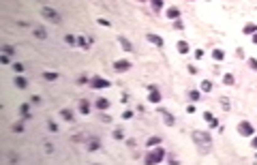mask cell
I'll return each instance as SVG.
<instances>
[{
	"label": "cell",
	"instance_id": "1",
	"mask_svg": "<svg viewBox=\"0 0 257 165\" xmlns=\"http://www.w3.org/2000/svg\"><path fill=\"white\" fill-rule=\"evenodd\" d=\"M238 133H240V135H244V137H253V135H255V129H253V124H251V122L240 120V122H238Z\"/></svg>",
	"mask_w": 257,
	"mask_h": 165
},
{
	"label": "cell",
	"instance_id": "2",
	"mask_svg": "<svg viewBox=\"0 0 257 165\" xmlns=\"http://www.w3.org/2000/svg\"><path fill=\"white\" fill-rule=\"evenodd\" d=\"M41 15H43L45 19H49V22L60 24V15H58V11H54V9H49V7H45V9L41 11Z\"/></svg>",
	"mask_w": 257,
	"mask_h": 165
},
{
	"label": "cell",
	"instance_id": "3",
	"mask_svg": "<svg viewBox=\"0 0 257 165\" xmlns=\"http://www.w3.org/2000/svg\"><path fill=\"white\" fill-rule=\"evenodd\" d=\"M163 157H165V150H163V148H157L154 152H150L146 157V163H161Z\"/></svg>",
	"mask_w": 257,
	"mask_h": 165
},
{
	"label": "cell",
	"instance_id": "4",
	"mask_svg": "<svg viewBox=\"0 0 257 165\" xmlns=\"http://www.w3.org/2000/svg\"><path fill=\"white\" fill-rule=\"evenodd\" d=\"M90 86H92V88H110L111 84L107 82V80H105V77H90Z\"/></svg>",
	"mask_w": 257,
	"mask_h": 165
},
{
	"label": "cell",
	"instance_id": "5",
	"mask_svg": "<svg viewBox=\"0 0 257 165\" xmlns=\"http://www.w3.org/2000/svg\"><path fill=\"white\" fill-rule=\"evenodd\" d=\"M99 148H101V140H99V137H88V141H86V150L94 152V150H99Z\"/></svg>",
	"mask_w": 257,
	"mask_h": 165
},
{
	"label": "cell",
	"instance_id": "6",
	"mask_svg": "<svg viewBox=\"0 0 257 165\" xmlns=\"http://www.w3.org/2000/svg\"><path fill=\"white\" fill-rule=\"evenodd\" d=\"M129 69H131V62H129V60H116V62H114V71H118V73L129 71Z\"/></svg>",
	"mask_w": 257,
	"mask_h": 165
},
{
	"label": "cell",
	"instance_id": "7",
	"mask_svg": "<svg viewBox=\"0 0 257 165\" xmlns=\"http://www.w3.org/2000/svg\"><path fill=\"white\" fill-rule=\"evenodd\" d=\"M146 88L150 90V96H148V101H150V103H159V101H161V94H159V90H157L154 86H146Z\"/></svg>",
	"mask_w": 257,
	"mask_h": 165
},
{
	"label": "cell",
	"instance_id": "8",
	"mask_svg": "<svg viewBox=\"0 0 257 165\" xmlns=\"http://www.w3.org/2000/svg\"><path fill=\"white\" fill-rule=\"evenodd\" d=\"M195 135V141L201 146V144H206V146H210V135H204V133H199V131H195L193 133Z\"/></svg>",
	"mask_w": 257,
	"mask_h": 165
},
{
	"label": "cell",
	"instance_id": "9",
	"mask_svg": "<svg viewBox=\"0 0 257 165\" xmlns=\"http://www.w3.org/2000/svg\"><path fill=\"white\" fill-rule=\"evenodd\" d=\"M167 17H169V19H178V17H180V9H178V7H169V9H167Z\"/></svg>",
	"mask_w": 257,
	"mask_h": 165
},
{
	"label": "cell",
	"instance_id": "10",
	"mask_svg": "<svg viewBox=\"0 0 257 165\" xmlns=\"http://www.w3.org/2000/svg\"><path fill=\"white\" fill-rule=\"evenodd\" d=\"M60 116L64 118L67 122H73V120H75V114L71 112V109H60Z\"/></svg>",
	"mask_w": 257,
	"mask_h": 165
},
{
	"label": "cell",
	"instance_id": "11",
	"mask_svg": "<svg viewBox=\"0 0 257 165\" xmlns=\"http://www.w3.org/2000/svg\"><path fill=\"white\" fill-rule=\"evenodd\" d=\"M28 103H22V107H19V114L24 116V120H30V112H28Z\"/></svg>",
	"mask_w": 257,
	"mask_h": 165
},
{
	"label": "cell",
	"instance_id": "12",
	"mask_svg": "<svg viewBox=\"0 0 257 165\" xmlns=\"http://www.w3.org/2000/svg\"><path fill=\"white\" fill-rule=\"evenodd\" d=\"M15 86H17L19 90H24L26 86H28V82H26V80L22 77V75H17V77H15Z\"/></svg>",
	"mask_w": 257,
	"mask_h": 165
},
{
	"label": "cell",
	"instance_id": "13",
	"mask_svg": "<svg viewBox=\"0 0 257 165\" xmlns=\"http://www.w3.org/2000/svg\"><path fill=\"white\" fill-rule=\"evenodd\" d=\"M94 105H97V109H101V112H103V109H107V107H110V101H107V99H99Z\"/></svg>",
	"mask_w": 257,
	"mask_h": 165
},
{
	"label": "cell",
	"instance_id": "14",
	"mask_svg": "<svg viewBox=\"0 0 257 165\" xmlns=\"http://www.w3.org/2000/svg\"><path fill=\"white\" fill-rule=\"evenodd\" d=\"M161 114L165 116V124H167V127H174V124H176V118L171 116V114H167V112H161Z\"/></svg>",
	"mask_w": 257,
	"mask_h": 165
},
{
	"label": "cell",
	"instance_id": "15",
	"mask_svg": "<svg viewBox=\"0 0 257 165\" xmlns=\"http://www.w3.org/2000/svg\"><path fill=\"white\" fill-rule=\"evenodd\" d=\"M178 52H180V54H189V43H186V41H178Z\"/></svg>",
	"mask_w": 257,
	"mask_h": 165
},
{
	"label": "cell",
	"instance_id": "16",
	"mask_svg": "<svg viewBox=\"0 0 257 165\" xmlns=\"http://www.w3.org/2000/svg\"><path fill=\"white\" fill-rule=\"evenodd\" d=\"M148 41H150V43H154V45H163V39H161V36H157V35H148Z\"/></svg>",
	"mask_w": 257,
	"mask_h": 165
},
{
	"label": "cell",
	"instance_id": "17",
	"mask_svg": "<svg viewBox=\"0 0 257 165\" xmlns=\"http://www.w3.org/2000/svg\"><path fill=\"white\" fill-rule=\"evenodd\" d=\"M118 41H120V45H122L124 49H126V52H133V45H131V43H129V41H126L124 36H118Z\"/></svg>",
	"mask_w": 257,
	"mask_h": 165
},
{
	"label": "cell",
	"instance_id": "18",
	"mask_svg": "<svg viewBox=\"0 0 257 165\" xmlns=\"http://www.w3.org/2000/svg\"><path fill=\"white\" fill-rule=\"evenodd\" d=\"M79 112H82V114H88V112H90V103H88V101H79Z\"/></svg>",
	"mask_w": 257,
	"mask_h": 165
},
{
	"label": "cell",
	"instance_id": "19",
	"mask_svg": "<svg viewBox=\"0 0 257 165\" xmlns=\"http://www.w3.org/2000/svg\"><path fill=\"white\" fill-rule=\"evenodd\" d=\"M257 32V26L255 24H246L244 26V35H255Z\"/></svg>",
	"mask_w": 257,
	"mask_h": 165
},
{
	"label": "cell",
	"instance_id": "20",
	"mask_svg": "<svg viewBox=\"0 0 257 165\" xmlns=\"http://www.w3.org/2000/svg\"><path fill=\"white\" fill-rule=\"evenodd\" d=\"M199 88H201V90H204V92H210V90H212V84H210L208 80H204V82L199 84Z\"/></svg>",
	"mask_w": 257,
	"mask_h": 165
},
{
	"label": "cell",
	"instance_id": "21",
	"mask_svg": "<svg viewBox=\"0 0 257 165\" xmlns=\"http://www.w3.org/2000/svg\"><path fill=\"white\" fill-rule=\"evenodd\" d=\"M35 36H37V39H41V41H43V39L47 36V32H45L43 28H35Z\"/></svg>",
	"mask_w": 257,
	"mask_h": 165
},
{
	"label": "cell",
	"instance_id": "22",
	"mask_svg": "<svg viewBox=\"0 0 257 165\" xmlns=\"http://www.w3.org/2000/svg\"><path fill=\"white\" fill-rule=\"evenodd\" d=\"M223 84H227V86H233V75L225 73V75H223Z\"/></svg>",
	"mask_w": 257,
	"mask_h": 165
},
{
	"label": "cell",
	"instance_id": "23",
	"mask_svg": "<svg viewBox=\"0 0 257 165\" xmlns=\"http://www.w3.org/2000/svg\"><path fill=\"white\" fill-rule=\"evenodd\" d=\"M43 77H45V80H47V82H56V80H58V75H56V73H43Z\"/></svg>",
	"mask_w": 257,
	"mask_h": 165
},
{
	"label": "cell",
	"instance_id": "24",
	"mask_svg": "<svg viewBox=\"0 0 257 165\" xmlns=\"http://www.w3.org/2000/svg\"><path fill=\"white\" fill-rule=\"evenodd\" d=\"M2 54H7V56H13L15 54V49L11 45H2Z\"/></svg>",
	"mask_w": 257,
	"mask_h": 165
},
{
	"label": "cell",
	"instance_id": "25",
	"mask_svg": "<svg viewBox=\"0 0 257 165\" xmlns=\"http://www.w3.org/2000/svg\"><path fill=\"white\" fill-rule=\"evenodd\" d=\"M212 58H214V60H223V58H225V54H223L221 49H214V52H212Z\"/></svg>",
	"mask_w": 257,
	"mask_h": 165
},
{
	"label": "cell",
	"instance_id": "26",
	"mask_svg": "<svg viewBox=\"0 0 257 165\" xmlns=\"http://www.w3.org/2000/svg\"><path fill=\"white\" fill-rule=\"evenodd\" d=\"M77 45L84 47V49H88V41H86V36H77Z\"/></svg>",
	"mask_w": 257,
	"mask_h": 165
},
{
	"label": "cell",
	"instance_id": "27",
	"mask_svg": "<svg viewBox=\"0 0 257 165\" xmlns=\"http://www.w3.org/2000/svg\"><path fill=\"white\" fill-rule=\"evenodd\" d=\"M152 9L154 11H161L163 9V0H152Z\"/></svg>",
	"mask_w": 257,
	"mask_h": 165
},
{
	"label": "cell",
	"instance_id": "28",
	"mask_svg": "<svg viewBox=\"0 0 257 165\" xmlns=\"http://www.w3.org/2000/svg\"><path fill=\"white\" fill-rule=\"evenodd\" d=\"M13 71H15V73H24V64H22V62H15V64H13Z\"/></svg>",
	"mask_w": 257,
	"mask_h": 165
},
{
	"label": "cell",
	"instance_id": "29",
	"mask_svg": "<svg viewBox=\"0 0 257 165\" xmlns=\"http://www.w3.org/2000/svg\"><path fill=\"white\" fill-rule=\"evenodd\" d=\"M64 41H67L69 45H73V43H77V39H75L73 35H67V36H64Z\"/></svg>",
	"mask_w": 257,
	"mask_h": 165
},
{
	"label": "cell",
	"instance_id": "30",
	"mask_svg": "<svg viewBox=\"0 0 257 165\" xmlns=\"http://www.w3.org/2000/svg\"><path fill=\"white\" fill-rule=\"evenodd\" d=\"M159 141H161V137H150V140H148V146L152 148V146H157Z\"/></svg>",
	"mask_w": 257,
	"mask_h": 165
},
{
	"label": "cell",
	"instance_id": "31",
	"mask_svg": "<svg viewBox=\"0 0 257 165\" xmlns=\"http://www.w3.org/2000/svg\"><path fill=\"white\" fill-rule=\"evenodd\" d=\"M221 105H223L225 112H229V99H221Z\"/></svg>",
	"mask_w": 257,
	"mask_h": 165
},
{
	"label": "cell",
	"instance_id": "32",
	"mask_svg": "<svg viewBox=\"0 0 257 165\" xmlns=\"http://www.w3.org/2000/svg\"><path fill=\"white\" fill-rule=\"evenodd\" d=\"M122 137H124V133H122L120 129H116V131H114V140H122Z\"/></svg>",
	"mask_w": 257,
	"mask_h": 165
},
{
	"label": "cell",
	"instance_id": "33",
	"mask_svg": "<svg viewBox=\"0 0 257 165\" xmlns=\"http://www.w3.org/2000/svg\"><path fill=\"white\" fill-rule=\"evenodd\" d=\"M249 67H251L253 71H257V60L255 58H249Z\"/></svg>",
	"mask_w": 257,
	"mask_h": 165
},
{
	"label": "cell",
	"instance_id": "34",
	"mask_svg": "<svg viewBox=\"0 0 257 165\" xmlns=\"http://www.w3.org/2000/svg\"><path fill=\"white\" fill-rule=\"evenodd\" d=\"M47 127H49V131H54V133L58 131V124H56V122H51V120L47 122Z\"/></svg>",
	"mask_w": 257,
	"mask_h": 165
},
{
	"label": "cell",
	"instance_id": "35",
	"mask_svg": "<svg viewBox=\"0 0 257 165\" xmlns=\"http://www.w3.org/2000/svg\"><path fill=\"white\" fill-rule=\"evenodd\" d=\"M189 96H191L193 101H197V99H199V92H197V90H191V92H189Z\"/></svg>",
	"mask_w": 257,
	"mask_h": 165
},
{
	"label": "cell",
	"instance_id": "36",
	"mask_svg": "<svg viewBox=\"0 0 257 165\" xmlns=\"http://www.w3.org/2000/svg\"><path fill=\"white\" fill-rule=\"evenodd\" d=\"M13 131H17V133H22L24 127H22V122H17V124H13Z\"/></svg>",
	"mask_w": 257,
	"mask_h": 165
},
{
	"label": "cell",
	"instance_id": "37",
	"mask_svg": "<svg viewBox=\"0 0 257 165\" xmlns=\"http://www.w3.org/2000/svg\"><path fill=\"white\" fill-rule=\"evenodd\" d=\"M30 103H35V105L41 103V96H35V94H32V96H30Z\"/></svg>",
	"mask_w": 257,
	"mask_h": 165
},
{
	"label": "cell",
	"instance_id": "38",
	"mask_svg": "<svg viewBox=\"0 0 257 165\" xmlns=\"http://www.w3.org/2000/svg\"><path fill=\"white\" fill-rule=\"evenodd\" d=\"M0 62H2V64H9V56H7V54H2V56H0Z\"/></svg>",
	"mask_w": 257,
	"mask_h": 165
},
{
	"label": "cell",
	"instance_id": "39",
	"mask_svg": "<svg viewBox=\"0 0 257 165\" xmlns=\"http://www.w3.org/2000/svg\"><path fill=\"white\" fill-rule=\"evenodd\" d=\"M195 58H204V49H195Z\"/></svg>",
	"mask_w": 257,
	"mask_h": 165
},
{
	"label": "cell",
	"instance_id": "40",
	"mask_svg": "<svg viewBox=\"0 0 257 165\" xmlns=\"http://www.w3.org/2000/svg\"><path fill=\"white\" fill-rule=\"evenodd\" d=\"M189 73H191V75H195V73H197V67H193V64H189Z\"/></svg>",
	"mask_w": 257,
	"mask_h": 165
},
{
	"label": "cell",
	"instance_id": "41",
	"mask_svg": "<svg viewBox=\"0 0 257 165\" xmlns=\"http://www.w3.org/2000/svg\"><path fill=\"white\" fill-rule=\"evenodd\" d=\"M204 118H206V120H208V122H210V120H212V118H214V116H212L210 112H204Z\"/></svg>",
	"mask_w": 257,
	"mask_h": 165
},
{
	"label": "cell",
	"instance_id": "42",
	"mask_svg": "<svg viewBox=\"0 0 257 165\" xmlns=\"http://www.w3.org/2000/svg\"><path fill=\"white\" fill-rule=\"evenodd\" d=\"M101 120H103V122H111V118L107 116V114H105V116H103V114H101Z\"/></svg>",
	"mask_w": 257,
	"mask_h": 165
},
{
	"label": "cell",
	"instance_id": "43",
	"mask_svg": "<svg viewBox=\"0 0 257 165\" xmlns=\"http://www.w3.org/2000/svg\"><path fill=\"white\" fill-rule=\"evenodd\" d=\"M77 82H79V84H86V82H90V80H88V77H86V75H82V77H79V80H77Z\"/></svg>",
	"mask_w": 257,
	"mask_h": 165
},
{
	"label": "cell",
	"instance_id": "44",
	"mask_svg": "<svg viewBox=\"0 0 257 165\" xmlns=\"http://www.w3.org/2000/svg\"><path fill=\"white\" fill-rule=\"evenodd\" d=\"M251 144H253V148H257V137H253V140H251Z\"/></svg>",
	"mask_w": 257,
	"mask_h": 165
},
{
	"label": "cell",
	"instance_id": "45",
	"mask_svg": "<svg viewBox=\"0 0 257 165\" xmlns=\"http://www.w3.org/2000/svg\"><path fill=\"white\" fill-rule=\"evenodd\" d=\"M253 43H255V45H257V32H255V35H253Z\"/></svg>",
	"mask_w": 257,
	"mask_h": 165
}]
</instances>
